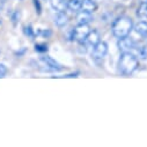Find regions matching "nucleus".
Returning <instances> with one entry per match:
<instances>
[{"label": "nucleus", "mask_w": 147, "mask_h": 147, "mask_svg": "<svg viewBox=\"0 0 147 147\" xmlns=\"http://www.w3.org/2000/svg\"><path fill=\"white\" fill-rule=\"evenodd\" d=\"M133 30V21L130 16H119L111 24V31L116 38H123L130 36Z\"/></svg>", "instance_id": "f257e3e1"}, {"label": "nucleus", "mask_w": 147, "mask_h": 147, "mask_svg": "<svg viewBox=\"0 0 147 147\" xmlns=\"http://www.w3.org/2000/svg\"><path fill=\"white\" fill-rule=\"evenodd\" d=\"M139 67V60L132 52H122L118 60V71L123 76H131Z\"/></svg>", "instance_id": "f03ea898"}, {"label": "nucleus", "mask_w": 147, "mask_h": 147, "mask_svg": "<svg viewBox=\"0 0 147 147\" xmlns=\"http://www.w3.org/2000/svg\"><path fill=\"white\" fill-rule=\"evenodd\" d=\"M90 27L89 24H78L74 29H72V35H71V40L76 41V42H85L86 37L88 34L90 32Z\"/></svg>", "instance_id": "7ed1b4c3"}, {"label": "nucleus", "mask_w": 147, "mask_h": 147, "mask_svg": "<svg viewBox=\"0 0 147 147\" xmlns=\"http://www.w3.org/2000/svg\"><path fill=\"white\" fill-rule=\"evenodd\" d=\"M107 53H108V44L105 42L100 41L94 47V50H93V53H92V58L94 59V61L96 64L100 65L103 61V59L107 56Z\"/></svg>", "instance_id": "20e7f679"}, {"label": "nucleus", "mask_w": 147, "mask_h": 147, "mask_svg": "<svg viewBox=\"0 0 147 147\" xmlns=\"http://www.w3.org/2000/svg\"><path fill=\"white\" fill-rule=\"evenodd\" d=\"M40 60L45 66L43 68V71H63L64 69V66L50 56H43V57H41Z\"/></svg>", "instance_id": "39448f33"}, {"label": "nucleus", "mask_w": 147, "mask_h": 147, "mask_svg": "<svg viewBox=\"0 0 147 147\" xmlns=\"http://www.w3.org/2000/svg\"><path fill=\"white\" fill-rule=\"evenodd\" d=\"M117 47L121 52H131L136 49V43L130 36H126L123 38H118Z\"/></svg>", "instance_id": "423d86ee"}, {"label": "nucleus", "mask_w": 147, "mask_h": 147, "mask_svg": "<svg viewBox=\"0 0 147 147\" xmlns=\"http://www.w3.org/2000/svg\"><path fill=\"white\" fill-rule=\"evenodd\" d=\"M94 19H93V15L92 13H88L86 11H80L77 13L76 15V21L78 24H89V22H92Z\"/></svg>", "instance_id": "0eeeda50"}, {"label": "nucleus", "mask_w": 147, "mask_h": 147, "mask_svg": "<svg viewBox=\"0 0 147 147\" xmlns=\"http://www.w3.org/2000/svg\"><path fill=\"white\" fill-rule=\"evenodd\" d=\"M101 41V36H100V34H98V31L97 30H90V32L88 34V36L86 37V43L88 44V45H90V47H95L98 42Z\"/></svg>", "instance_id": "6e6552de"}, {"label": "nucleus", "mask_w": 147, "mask_h": 147, "mask_svg": "<svg viewBox=\"0 0 147 147\" xmlns=\"http://www.w3.org/2000/svg\"><path fill=\"white\" fill-rule=\"evenodd\" d=\"M50 6L56 12H65L67 9V1L66 0H49Z\"/></svg>", "instance_id": "1a4fd4ad"}, {"label": "nucleus", "mask_w": 147, "mask_h": 147, "mask_svg": "<svg viewBox=\"0 0 147 147\" xmlns=\"http://www.w3.org/2000/svg\"><path fill=\"white\" fill-rule=\"evenodd\" d=\"M55 23L58 28H63L68 23V15L66 14V12H57L56 19H55Z\"/></svg>", "instance_id": "9d476101"}, {"label": "nucleus", "mask_w": 147, "mask_h": 147, "mask_svg": "<svg viewBox=\"0 0 147 147\" xmlns=\"http://www.w3.org/2000/svg\"><path fill=\"white\" fill-rule=\"evenodd\" d=\"M98 8L97 4L95 3V0H82V5H81V9L86 11L88 13H94L96 12Z\"/></svg>", "instance_id": "9b49d317"}, {"label": "nucleus", "mask_w": 147, "mask_h": 147, "mask_svg": "<svg viewBox=\"0 0 147 147\" xmlns=\"http://www.w3.org/2000/svg\"><path fill=\"white\" fill-rule=\"evenodd\" d=\"M133 30H134L139 36H141L142 38H146V37H147V22H145V21H139L136 26H133Z\"/></svg>", "instance_id": "f8f14e48"}, {"label": "nucleus", "mask_w": 147, "mask_h": 147, "mask_svg": "<svg viewBox=\"0 0 147 147\" xmlns=\"http://www.w3.org/2000/svg\"><path fill=\"white\" fill-rule=\"evenodd\" d=\"M137 16L139 19H147V1L140 3L137 8Z\"/></svg>", "instance_id": "ddd939ff"}, {"label": "nucleus", "mask_w": 147, "mask_h": 147, "mask_svg": "<svg viewBox=\"0 0 147 147\" xmlns=\"http://www.w3.org/2000/svg\"><path fill=\"white\" fill-rule=\"evenodd\" d=\"M81 5H82V0H68L67 1V8L73 11V12L80 11Z\"/></svg>", "instance_id": "4468645a"}, {"label": "nucleus", "mask_w": 147, "mask_h": 147, "mask_svg": "<svg viewBox=\"0 0 147 147\" xmlns=\"http://www.w3.org/2000/svg\"><path fill=\"white\" fill-rule=\"evenodd\" d=\"M23 34L27 36V37H30V38H34L36 37V35H35V30L32 29V26L31 24H26L23 26Z\"/></svg>", "instance_id": "2eb2a0df"}, {"label": "nucleus", "mask_w": 147, "mask_h": 147, "mask_svg": "<svg viewBox=\"0 0 147 147\" xmlns=\"http://www.w3.org/2000/svg\"><path fill=\"white\" fill-rule=\"evenodd\" d=\"M49 47L47 43H36L35 44V51L38 52V53H45L48 52Z\"/></svg>", "instance_id": "dca6fc26"}, {"label": "nucleus", "mask_w": 147, "mask_h": 147, "mask_svg": "<svg viewBox=\"0 0 147 147\" xmlns=\"http://www.w3.org/2000/svg\"><path fill=\"white\" fill-rule=\"evenodd\" d=\"M20 16H21L20 11H14V12L12 13V15H11V21H12V23H13V27H16V26H18V23H19V21H20Z\"/></svg>", "instance_id": "f3484780"}, {"label": "nucleus", "mask_w": 147, "mask_h": 147, "mask_svg": "<svg viewBox=\"0 0 147 147\" xmlns=\"http://www.w3.org/2000/svg\"><path fill=\"white\" fill-rule=\"evenodd\" d=\"M32 4H34V7H35V12L37 15H41L42 14V4L40 0H32Z\"/></svg>", "instance_id": "a211bd4d"}, {"label": "nucleus", "mask_w": 147, "mask_h": 147, "mask_svg": "<svg viewBox=\"0 0 147 147\" xmlns=\"http://www.w3.org/2000/svg\"><path fill=\"white\" fill-rule=\"evenodd\" d=\"M139 57H141L142 59H146L147 58V47H140L138 50H137Z\"/></svg>", "instance_id": "6ab92c4d"}, {"label": "nucleus", "mask_w": 147, "mask_h": 147, "mask_svg": "<svg viewBox=\"0 0 147 147\" xmlns=\"http://www.w3.org/2000/svg\"><path fill=\"white\" fill-rule=\"evenodd\" d=\"M7 72H8V68L5 64H0V79H3L6 77L7 74Z\"/></svg>", "instance_id": "aec40b11"}, {"label": "nucleus", "mask_w": 147, "mask_h": 147, "mask_svg": "<svg viewBox=\"0 0 147 147\" xmlns=\"http://www.w3.org/2000/svg\"><path fill=\"white\" fill-rule=\"evenodd\" d=\"M27 52V48H21L20 50H18V51H15L14 52V55L16 56V57H22V56H24V53Z\"/></svg>", "instance_id": "412c9836"}, {"label": "nucleus", "mask_w": 147, "mask_h": 147, "mask_svg": "<svg viewBox=\"0 0 147 147\" xmlns=\"http://www.w3.org/2000/svg\"><path fill=\"white\" fill-rule=\"evenodd\" d=\"M79 74H80L79 72H76V73H69V74H66V76H64V78H77Z\"/></svg>", "instance_id": "4be33fe9"}, {"label": "nucleus", "mask_w": 147, "mask_h": 147, "mask_svg": "<svg viewBox=\"0 0 147 147\" xmlns=\"http://www.w3.org/2000/svg\"><path fill=\"white\" fill-rule=\"evenodd\" d=\"M19 1H22V0H19Z\"/></svg>", "instance_id": "5701e85b"}, {"label": "nucleus", "mask_w": 147, "mask_h": 147, "mask_svg": "<svg viewBox=\"0 0 147 147\" xmlns=\"http://www.w3.org/2000/svg\"><path fill=\"white\" fill-rule=\"evenodd\" d=\"M66 1H68V0H66Z\"/></svg>", "instance_id": "b1692460"}]
</instances>
